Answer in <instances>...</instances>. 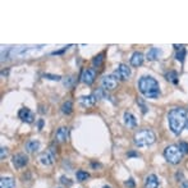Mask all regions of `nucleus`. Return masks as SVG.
Returning a JSON list of instances; mask_svg holds the SVG:
<instances>
[{
	"mask_svg": "<svg viewBox=\"0 0 188 188\" xmlns=\"http://www.w3.org/2000/svg\"><path fill=\"white\" fill-rule=\"evenodd\" d=\"M187 110L183 108H174L168 114L169 128L174 134H181L187 124Z\"/></svg>",
	"mask_w": 188,
	"mask_h": 188,
	"instance_id": "f257e3e1",
	"label": "nucleus"
},
{
	"mask_svg": "<svg viewBox=\"0 0 188 188\" xmlns=\"http://www.w3.org/2000/svg\"><path fill=\"white\" fill-rule=\"evenodd\" d=\"M138 88L143 96L149 99H156L160 96L159 82L151 76H143L138 81Z\"/></svg>",
	"mask_w": 188,
	"mask_h": 188,
	"instance_id": "f03ea898",
	"label": "nucleus"
},
{
	"mask_svg": "<svg viewBox=\"0 0 188 188\" xmlns=\"http://www.w3.org/2000/svg\"><path fill=\"white\" fill-rule=\"evenodd\" d=\"M134 145L138 147H146L156 141V136L151 129H141L134 133Z\"/></svg>",
	"mask_w": 188,
	"mask_h": 188,
	"instance_id": "7ed1b4c3",
	"label": "nucleus"
},
{
	"mask_svg": "<svg viewBox=\"0 0 188 188\" xmlns=\"http://www.w3.org/2000/svg\"><path fill=\"white\" fill-rule=\"evenodd\" d=\"M164 156H165V159H166V161H168V163L177 165V164H179L182 161L183 154L181 152L178 146L170 145V146H168V147L164 150Z\"/></svg>",
	"mask_w": 188,
	"mask_h": 188,
	"instance_id": "20e7f679",
	"label": "nucleus"
},
{
	"mask_svg": "<svg viewBox=\"0 0 188 188\" xmlns=\"http://www.w3.org/2000/svg\"><path fill=\"white\" fill-rule=\"evenodd\" d=\"M101 86L105 91H113V90H115L117 86H118V79L113 74L105 76L101 79Z\"/></svg>",
	"mask_w": 188,
	"mask_h": 188,
	"instance_id": "39448f33",
	"label": "nucleus"
},
{
	"mask_svg": "<svg viewBox=\"0 0 188 188\" xmlns=\"http://www.w3.org/2000/svg\"><path fill=\"white\" fill-rule=\"evenodd\" d=\"M55 160V150H53V147H50L49 150L44 151L40 155V161L43 165H51Z\"/></svg>",
	"mask_w": 188,
	"mask_h": 188,
	"instance_id": "423d86ee",
	"label": "nucleus"
},
{
	"mask_svg": "<svg viewBox=\"0 0 188 188\" xmlns=\"http://www.w3.org/2000/svg\"><path fill=\"white\" fill-rule=\"evenodd\" d=\"M96 79V70L93 68H87L82 73V82L86 83L87 86H91Z\"/></svg>",
	"mask_w": 188,
	"mask_h": 188,
	"instance_id": "0eeeda50",
	"label": "nucleus"
},
{
	"mask_svg": "<svg viewBox=\"0 0 188 188\" xmlns=\"http://www.w3.org/2000/svg\"><path fill=\"white\" fill-rule=\"evenodd\" d=\"M18 117L20 120H23L26 123H32L35 120V114L31 111L29 109L27 108H22L19 111H18Z\"/></svg>",
	"mask_w": 188,
	"mask_h": 188,
	"instance_id": "6e6552de",
	"label": "nucleus"
},
{
	"mask_svg": "<svg viewBox=\"0 0 188 188\" xmlns=\"http://www.w3.org/2000/svg\"><path fill=\"white\" fill-rule=\"evenodd\" d=\"M115 73L119 76V78L120 79H123V81H127L129 77H131V68L127 65V64H119L118 65V68H117V70H115Z\"/></svg>",
	"mask_w": 188,
	"mask_h": 188,
	"instance_id": "1a4fd4ad",
	"label": "nucleus"
},
{
	"mask_svg": "<svg viewBox=\"0 0 188 188\" xmlns=\"http://www.w3.org/2000/svg\"><path fill=\"white\" fill-rule=\"evenodd\" d=\"M27 163H28V158L25 154H16L13 156V165L16 166V168H18V169L26 166Z\"/></svg>",
	"mask_w": 188,
	"mask_h": 188,
	"instance_id": "9d476101",
	"label": "nucleus"
},
{
	"mask_svg": "<svg viewBox=\"0 0 188 188\" xmlns=\"http://www.w3.org/2000/svg\"><path fill=\"white\" fill-rule=\"evenodd\" d=\"M96 102V96L95 95H88V96H81L79 97V104L83 108H91L95 105Z\"/></svg>",
	"mask_w": 188,
	"mask_h": 188,
	"instance_id": "9b49d317",
	"label": "nucleus"
},
{
	"mask_svg": "<svg viewBox=\"0 0 188 188\" xmlns=\"http://www.w3.org/2000/svg\"><path fill=\"white\" fill-rule=\"evenodd\" d=\"M69 137V129L67 127H60L58 131H56V134H55V138L58 142H64L67 141Z\"/></svg>",
	"mask_w": 188,
	"mask_h": 188,
	"instance_id": "f8f14e48",
	"label": "nucleus"
},
{
	"mask_svg": "<svg viewBox=\"0 0 188 188\" xmlns=\"http://www.w3.org/2000/svg\"><path fill=\"white\" fill-rule=\"evenodd\" d=\"M143 60H145L143 54L140 53V51H136V53H133V55L131 58V64L133 67H141L143 64Z\"/></svg>",
	"mask_w": 188,
	"mask_h": 188,
	"instance_id": "ddd939ff",
	"label": "nucleus"
},
{
	"mask_svg": "<svg viewBox=\"0 0 188 188\" xmlns=\"http://www.w3.org/2000/svg\"><path fill=\"white\" fill-rule=\"evenodd\" d=\"M163 54V51L158 47H151L149 51H147V54H146V58H147V60L152 61V60H158Z\"/></svg>",
	"mask_w": 188,
	"mask_h": 188,
	"instance_id": "4468645a",
	"label": "nucleus"
},
{
	"mask_svg": "<svg viewBox=\"0 0 188 188\" xmlns=\"http://www.w3.org/2000/svg\"><path fill=\"white\" fill-rule=\"evenodd\" d=\"M145 187L146 188H158L159 187V179L155 174H150L145 181Z\"/></svg>",
	"mask_w": 188,
	"mask_h": 188,
	"instance_id": "2eb2a0df",
	"label": "nucleus"
},
{
	"mask_svg": "<svg viewBox=\"0 0 188 188\" xmlns=\"http://www.w3.org/2000/svg\"><path fill=\"white\" fill-rule=\"evenodd\" d=\"M124 123H125V125H127L128 128H134L136 124H137V122H136V118L133 117V114H131V113H128V111L124 113Z\"/></svg>",
	"mask_w": 188,
	"mask_h": 188,
	"instance_id": "dca6fc26",
	"label": "nucleus"
},
{
	"mask_svg": "<svg viewBox=\"0 0 188 188\" xmlns=\"http://www.w3.org/2000/svg\"><path fill=\"white\" fill-rule=\"evenodd\" d=\"M0 187L2 188H14L16 182L13 178H5V177H3V178L0 179Z\"/></svg>",
	"mask_w": 188,
	"mask_h": 188,
	"instance_id": "f3484780",
	"label": "nucleus"
},
{
	"mask_svg": "<svg viewBox=\"0 0 188 188\" xmlns=\"http://www.w3.org/2000/svg\"><path fill=\"white\" fill-rule=\"evenodd\" d=\"M38 147H40V142L36 141V140L29 141V142H27V145H26V150H27L28 152H35L36 150H38Z\"/></svg>",
	"mask_w": 188,
	"mask_h": 188,
	"instance_id": "a211bd4d",
	"label": "nucleus"
},
{
	"mask_svg": "<svg viewBox=\"0 0 188 188\" xmlns=\"http://www.w3.org/2000/svg\"><path fill=\"white\" fill-rule=\"evenodd\" d=\"M72 111H73V104H72V101H65L61 105V113L69 115V114H72Z\"/></svg>",
	"mask_w": 188,
	"mask_h": 188,
	"instance_id": "6ab92c4d",
	"label": "nucleus"
},
{
	"mask_svg": "<svg viewBox=\"0 0 188 188\" xmlns=\"http://www.w3.org/2000/svg\"><path fill=\"white\" fill-rule=\"evenodd\" d=\"M166 79L172 83H174V85H177V83H178V73L175 70H170L169 73H166Z\"/></svg>",
	"mask_w": 188,
	"mask_h": 188,
	"instance_id": "aec40b11",
	"label": "nucleus"
},
{
	"mask_svg": "<svg viewBox=\"0 0 188 188\" xmlns=\"http://www.w3.org/2000/svg\"><path fill=\"white\" fill-rule=\"evenodd\" d=\"M76 177H77V181L83 182V181H86V179L90 178V174H88L87 172H85V170H78V172L76 173Z\"/></svg>",
	"mask_w": 188,
	"mask_h": 188,
	"instance_id": "412c9836",
	"label": "nucleus"
},
{
	"mask_svg": "<svg viewBox=\"0 0 188 188\" xmlns=\"http://www.w3.org/2000/svg\"><path fill=\"white\" fill-rule=\"evenodd\" d=\"M102 61H104V54H99L92 59V64L95 67H100L102 64Z\"/></svg>",
	"mask_w": 188,
	"mask_h": 188,
	"instance_id": "4be33fe9",
	"label": "nucleus"
},
{
	"mask_svg": "<svg viewBox=\"0 0 188 188\" xmlns=\"http://www.w3.org/2000/svg\"><path fill=\"white\" fill-rule=\"evenodd\" d=\"M184 58H186V49L182 47V49L178 51V53H177V60L181 61V63H183V61H184Z\"/></svg>",
	"mask_w": 188,
	"mask_h": 188,
	"instance_id": "5701e85b",
	"label": "nucleus"
},
{
	"mask_svg": "<svg viewBox=\"0 0 188 188\" xmlns=\"http://www.w3.org/2000/svg\"><path fill=\"white\" fill-rule=\"evenodd\" d=\"M179 150H181V152L183 154V155H186V154H188V143L187 142H179Z\"/></svg>",
	"mask_w": 188,
	"mask_h": 188,
	"instance_id": "b1692460",
	"label": "nucleus"
},
{
	"mask_svg": "<svg viewBox=\"0 0 188 188\" xmlns=\"http://www.w3.org/2000/svg\"><path fill=\"white\" fill-rule=\"evenodd\" d=\"M137 104L141 106V109H142V113H143V114L147 113V109H149V108L146 106V104H145V101H143L142 99H140V97H138V99H137Z\"/></svg>",
	"mask_w": 188,
	"mask_h": 188,
	"instance_id": "393cba45",
	"label": "nucleus"
},
{
	"mask_svg": "<svg viewBox=\"0 0 188 188\" xmlns=\"http://www.w3.org/2000/svg\"><path fill=\"white\" fill-rule=\"evenodd\" d=\"M44 77H45V78H47V79H51V81H60V79H61V77H60V76L49 74V73H46V74H44Z\"/></svg>",
	"mask_w": 188,
	"mask_h": 188,
	"instance_id": "a878e982",
	"label": "nucleus"
},
{
	"mask_svg": "<svg viewBox=\"0 0 188 188\" xmlns=\"http://www.w3.org/2000/svg\"><path fill=\"white\" fill-rule=\"evenodd\" d=\"M7 155H8V150L5 147H2V150H0V159L4 160L7 158Z\"/></svg>",
	"mask_w": 188,
	"mask_h": 188,
	"instance_id": "bb28decb",
	"label": "nucleus"
},
{
	"mask_svg": "<svg viewBox=\"0 0 188 188\" xmlns=\"http://www.w3.org/2000/svg\"><path fill=\"white\" fill-rule=\"evenodd\" d=\"M60 182L63 183V184H68V186H70L72 184V182H70V179L69 178H67L65 175H63V177H60Z\"/></svg>",
	"mask_w": 188,
	"mask_h": 188,
	"instance_id": "cd10ccee",
	"label": "nucleus"
},
{
	"mask_svg": "<svg viewBox=\"0 0 188 188\" xmlns=\"http://www.w3.org/2000/svg\"><path fill=\"white\" fill-rule=\"evenodd\" d=\"M125 184H127V187H129V188H133L134 187V181L131 178V179H128V182L125 183Z\"/></svg>",
	"mask_w": 188,
	"mask_h": 188,
	"instance_id": "c85d7f7f",
	"label": "nucleus"
},
{
	"mask_svg": "<svg viewBox=\"0 0 188 188\" xmlns=\"http://www.w3.org/2000/svg\"><path fill=\"white\" fill-rule=\"evenodd\" d=\"M175 177H177V179H178V182H179V179H181V182L184 181V179H183V173H182V172H178Z\"/></svg>",
	"mask_w": 188,
	"mask_h": 188,
	"instance_id": "c756f323",
	"label": "nucleus"
},
{
	"mask_svg": "<svg viewBox=\"0 0 188 188\" xmlns=\"http://www.w3.org/2000/svg\"><path fill=\"white\" fill-rule=\"evenodd\" d=\"M179 186H181V188H188V181H186V179L182 181Z\"/></svg>",
	"mask_w": 188,
	"mask_h": 188,
	"instance_id": "7c9ffc66",
	"label": "nucleus"
},
{
	"mask_svg": "<svg viewBox=\"0 0 188 188\" xmlns=\"http://www.w3.org/2000/svg\"><path fill=\"white\" fill-rule=\"evenodd\" d=\"M43 125H44V120L40 119V120H38V129H40V131L43 129Z\"/></svg>",
	"mask_w": 188,
	"mask_h": 188,
	"instance_id": "2f4dec72",
	"label": "nucleus"
},
{
	"mask_svg": "<svg viewBox=\"0 0 188 188\" xmlns=\"http://www.w3.org/2000/svg\"><path fill=\"white\" fill-rule=\"evenodd\" d=\"M128 156H137V154H136V152H129Z\"/></svg>",
	"mask_w": 188,
	"mask_h": 188,
	"instance_id": "473e14b6",
	"label": "nucleus"
},
{
	"mask_svg": "<svg viewBox=\"0 0 188 188\" xmlns=\"http://www.w3.org/2000/svg\"><path fill=\"white\" fill-rule=\"evenodd\" d=\"M186 128L188 129V120H187V124H186Z\"/></svg>",
	"mask_w": 188,
	"mask_h": 188,
	"instance_id": "72a5a7b5",
	"label": "nucleus"
},
{
	"mask_svg": "<svg viewBox=\"0 0 188 188\" xmlns=\"http://www.w3.org/2000/svg\"><path fill=\"white\" fill-rule=\"evenodd\" d=\"M102 188H110V187H109V186H104Z\"/></svg>",
	"mask_w": 188,
	"mask_h": 188,
	"instance_id": "f704fd0d",
	"label": "nucleus"
}]
</instances>
